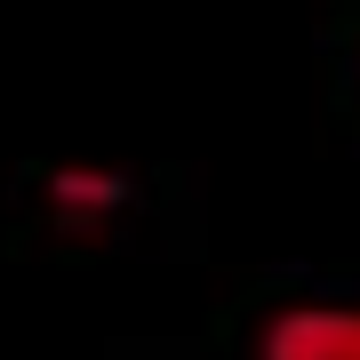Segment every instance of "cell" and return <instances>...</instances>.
<instances>
[{"mask_svg": "<svg viewBox=\"0 0 360 360\" xmlns=\"http://www.w3.org/2000/svg\"><path fill=\"white\" fill-rule=\"evenodd\" d=\"M257 360H360V304H281V312H264Z\"/></svg>", "mask_w": 360, "mask_h": 360, "instance_id": "1", "label": "cell"}, {"mask_svg": "<svg viewBox=\"0 0 360 360\" xmlns=\"http://www.w3.org/2000/svg\"><path fill=\"white\" fill-rule=\"evenodd\" d=\"M49 208H56L72 232H96L104 217H120V208H129V176L72 160V168H56V176H49Z\"/></svg>", "mask_w": 360, "mask_h": 360, "instance_id": "2", "label": "cell"}]
</instances>
